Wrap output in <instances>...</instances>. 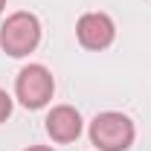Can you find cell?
I'll return each mask as SVG.
<instances>
[{
    "label": "cell",
    "mask_w": 151,
    "mask_h": 151,
    "mask_svg": "<svg viewBox=\"0 0 151 151\" xmlns=\"http://www.w3.org/2000/svg\"><path fill=\"white\" fill-rule=\"evenodd\" d=\"M41 41V23L35 15L29 12H15L9 15L3 29H0V47L9 52L12 58H23L29 55Z\"/></svg>",
    "instance_id": "cell-1"
},
{
    "label": "cell",
    "mask_w": 151,
    "mask_h": 151,
    "mask_svg": "<svg viewBox=\"0 0 151 151\" xmlns=\"http://www.w3.org/2000/svg\"><path fill=\"white\" fill-rule=\"evenodd\" d=\"M90 139L99 151H125L134 142V122L125 113H99L90 122Z\"/></svg>",
    "instance_id": "cell-2"
},
{
    "label": "cell",
    "mask_w": 151,
    "mask_h": 151,
    "mask_svg": "<svg viewBox=\"0 0 151 151\" xmlns=\"http://www.w3.org/2000/svg\"><path fill=\"white\" fill-rule=\"evenodd\" d=\"M15 90H18L20 105H26V108L35 111V108H44V105L52 99L55 81H52V73H50L44 64H29V67L20 70Z\"/></svg>",
    "instance_id": "cell-3"
},
{
    "label": "cell",
    "mask_w": 151,
    "mask_h": 151,
    "mask_svg": "<svg viewBox=\"0 0 151 151\" xmlns=\"http://www.w3.org/2000/svg\"><path fill=\"white\" fill-rule=\"evenodd\" d=\"M76 35L81 41V47H87V50H105V47H111L116 29H113V20L108 15L90 12V15H81L78 26H76Z\"/></svg>",
    "instance_id": "cell-4"
},
{
    "label": "cell",
    "mask_w": 151,
    "mask_h": 151,
    "mask_svg": "<svg viewBox=\"0 0 151 151\" xmlns=\"http://www.w3.org/2000/svg\"><path fill=\"white\" fill-rule=\"evenodd\" d=\"M47 134L55 142H73V139H78V134H81V116H78V111L70 108V105L52 108L50 116H47Z\"/></svg>",
    "instance_id": "cell-5"
},
{
    "label": "cell",
    "mask_w": 151,
    "mask_h": 151,
    "mask_svg": "<svg viewBox=\"0 0 151 151\" xmlns=\"http://www.w3.org/2000/svg\"><path fill=\"white\" fill-rule=\"evenodd\" d=\"M9 113H12V99H9L6 90H0V122H3Z\"/></svg>",
    "instance_id": "cell-6"
},
{
    "label": "cell",
    "mask_w": 151,
    "mask_h": 151,
    "mask_svg": "<svg viewBox=\"0 0 151 151\" xmlns=\"http://www.w3.org/2000/svg\"><path fill=\"white\" fill-rule=\"evenodd\" d=\"M26 151H52V148H47V145H32V148H26Z\"/></svg>",
    "instance_id": "cell-7"
},
{
    "label": "cell",
    "mask_w": 151,
    "mask_h": 151,
    "mask_svg": "<svg viewBox=\"0 0 151 151\" xmlns=\"http://www.w3.org/2000/svg\"><path fill=\"white\" fill-rule=\"evenodd\" d=\"M3 6H6V0H0V9H3Z\"/></svg>",
    "instance_id": "cell-8"
}]
</instances>
